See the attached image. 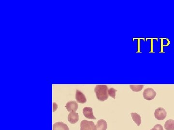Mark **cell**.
<instances>
[{
    "instance_id": "cell-15",
    "label": "cell",
    "mask_w": 174,
    "mask_h": 130,
    "mask_svg": "<svg viewBox=\"0 0 174 130\" xmlns=\"http://www.w3.org/2000/svg\"><path fill=\"white\" fill-rule=\"evenodd\" d=\"M150 130H163V129L162 125L157 124L154 126L153 128Z\"/></svg>"
},
{
    "instance_id": "cell-2",
    "label": "cell",
    "mask_w": 174,
    "mask_h": 130,
    "mask_svg": "<svg viewBox=\"0 0 174 130\" xmlns=\"http://www.w3.org/2000/svg\"><path fill=\"white\" fill-rule=\"evenodd\" d=\"M156 94L155 91L151 88H146L143 93L144 98L148 101H151L154 99L156 96Z\"/></svg>"
},
{
    "instance_id": "cell-8",
    "label": "cell",
    "mask_w": 174,
    "mask_h": 130,
    "mask_svg": "<svg viewBox=\"0 0 174 130\" xmlns=\"http://www.w3.org/2000/svg\"><path fill=\"white\" fill-rule=\"evenodd\" d=\"M76 101L81 104H84L87 102V98L85 95L81 91L77 90L76 93Z\"/></svg>"
},
{
    "instance_id": "cell-12",
    "label": "cell",
    "mask_w": 174,
    "mask_h": 130,
    "mask_svg": "<svg viewBox=\"0 0 174 130\" xmlns=\"http://www.w3.org/2000/svg\"><path fill=\"white\" fill-rule=\"evenodd\" d=\"M164 128L166 130H174V119H168L164 124Z\"/></svg>"
},
{
    "instance_id": "cell-5",
    "label": "cell",
    "mask_w": 174,
    "mask_h": 130,
    "mask_svg": "<svg viewBox=\"0 0 174 130\" xmlns=\"http://www.w3.org/2000/svg\"><path fill=\"white\" fill-rule=\"evenodd\" d=\"M83 114L86 118L89 119H96L93 113V108L89 106H86L83 109Z\"/></svg>"
},
{
    "instance_id": "cell-16",
    "label": "cell",
    "mask_w": 174,
    "mask_h": 130,
    "mask_svg": "<svg viewBox=\"0 0 174 130\" xmlns=\"http://www.w3.org/2000/svg\"><path fill=\"white\" fill-rule=\"evenodd\" d=\"M58 108V105L56 103H53V112H54L56 111L57 109Z\"/></svg>"
},
{
    "instance_id": "cell-9",
    "label": "cell",
    "mask_w": 174,
    "mask_h": 130,
    "mask_svg": "<svg viewBox=\"0 0 174 130\" xmlns=\"http://www.w3.org/2000/svg\"><path fill=\"white\" fill-rule=\"evenodd\" d=\"M53 130H69V128L64 123L57 122L53 125Z\"/></svg>"
},
{
    "instance_id": "cell-4",
    "label": "cell",
    "mask_w": 174,
    "mask_h": 130,
    "mask_svg": "<svg viewBox=\"0 0 174 130\" xmlns=\"http://www.w3.org/2000/svg\"><path fill=\"white\" fill-rule=\"evenodd\" d=\"M154 116L157 120H163L167 117V111L165 110L163 107L157 108L155 111Z\"/></svg>"
},
{
    "instance_id": "cell-1",
    "label": "cell",
    "mask_w": 174,
    "mask_h": 130,
    "mask_svg": "<svg viewBox=\"0 0 174 130\" xmlns=\"http://www.w3.org/2000/svg\"><path fill=\"white\" fill-rule=\"evenodd\" d=\"M108 86L107 85L100 84L96 85L94 92L97 99L100 101H106L108 98Z\"/></svg>"
},
{
    "instance_id": "cell-11",
    "label": "cell",
    "mask_w": 174,
    "mask_h": 130,
    "mask_svg": "<svg viewBox=\"0 0 174 130\" xmlns=\"http://www.w3.org/2000/svg\"><path fill=\"white\" fill-rule=\"evenodd\" d=\"M130 115L132 116L133 121L137 125V126L139 127L141 124V118L140 115L136 113H131Z\"/></svg>"
},
{
    "instance_id": "cell-14",
    "label": "cell",
    "mask_w": 174,
    "mask_h": 130,
    "mask_svg": "<svg viewBox=\"0 0 174 130\" xmlns=\"http://www.w3.org/2000/svg\"><path fill=\"white\" fill-rule=\"evenodd\" d=\"M117 90L113 88H110L108 90V94L109 97H111L115 99H116V93Z\"/></svg>"
},
{
    "instance_id": "cell-10",
    "label": "cell",
    "mask_w": 174,
    "mask_h": 130,
    "mask_svg": "<svg viewBox=\"0 0 174 130\" xmlns=\"http://www.w3.org/2000/svg\"><path fill=\"white\" fill-rule=\"evenodd\" d=\"M96 127L97 130H107L108 128V124L107 121L104 119H99L96 124Z\"/></svg>"
},
{
    "instance_id": "cell-13",
    "label": "cell",
    "mask_w": 174,
    "mask_h": 130,
    "mask_svg": "<svg viewBox=\"0 0 174 130\" xmlns=\"http://www.w3.org/2000/svg\"><path fill=\"white\" fill-rule=\"evenodd\" d=\"M130 89H131L132 91H134V92H140V91L142 90L143 88L144 87V85H130Z\"/></svg>"
},
{
    "instance_id": "cell-6",
    "label": "cell",
    "mask_w": 174,
    "mask_h": 130,
    "mask_svg": "<svg viewBox=\"0 0 174 130\" xmlns=\"http://www.w3.org/2000/svg\"><path fill=\"white\" fill-rule=\"evenodd\" d=\"M65 107L66 108L68 111L76 112L78 109V104L76 101H71L68 102L65 105Z\"/></svg>"
},
{
    "instance_id": "cell-7",
    "label": "cell",
    "mask_w": 174,
    "mask_h": 130,
    "mask_svg": "<svg viewBox=\"0 0 174 130\" xmlns=\"http://www.w3.org/2000/svg\"><path fill=\"white\" fill-rule=\"evenodd\" d=\"M68 120L71 124H75L79 120V115L76 112H70L68 116Z\"/></svg>"
},
{
    "instance_id": "cell-3",
    "label": "cell",
    "mask_w": 174,
    "mask_h": 130,
    "mask_svg": "<svg viewBox=\"0 0 174 130\" xmlns=\"http://www.w3.org/2000/svg\"><path fill=\"white\" fill-rule=\"evenodd\" d=\"M80 130H97L94 123L92 121L83 120L80 123Z\"/></svg>"
}]
</instances>
